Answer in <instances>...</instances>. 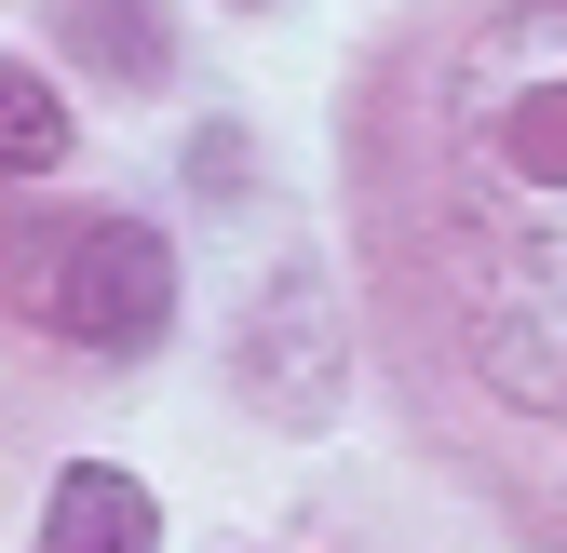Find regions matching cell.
I'll use <instances>...</instances> for the list:
<instances>
[{
  "label": "cell",
  "mask_w": 567,
  "mask_h": 553,
  "mask_svg": "<svg viewBox=\"0 0 567 553\" xmlns=\"http://www.w3.org/2000/svg\"><path fill=\"white\" fill-rule=\"evenodd\" d=\"M41 553H163V513H150L135 472L82 459V472L54 487V513H41Z\"/></svg>",
  "instance_id": "cell-3"
},
{
  "label": "cell",
  "mask_w": 567,
  "mask_h": 553,
  "mask_svg": "<svg viewBox=\"0 0 567 553\" xmlns=\"http://www.w3.org/2000/svg\"><path fill=\"white\" fill-rule=\"evenodd\" d=\"M41 311H54V337H82V352H150V337L176 324V257H163V230L95 217L82 243L54 257Z\"/></svg>",
  "instance_id": "cell-2"
},
{
  "label": "cell",
  "mask_w": 567,
  "mask_h": 553,
  "mask_svg": "<svg viewBox=\"0 0 567 553\" xmlns=\"http://www.w3.org/2000/svg\"><path fill=\"white\" fill-rule=\"evenodd\" d=\"M460 337L514 405H567V0L460 41L446 82Z\"/></svg>",
  "instance_id": "cell-1"
},
{
  "label": "cell",
  "mask_w": 567,
  "mask_h": 553,
  "mask_svg": "<svg viewBox=\"0 0 567 553\" xmlns=\"http://www.w3.org/2000/svg\"><path fill=\"white\" fill-rule=\"evenodd\" d=\"M68 163V108L28 54H0V176H54Z\"/></svg>",
  "instance_id": "cell-4"
}]
</instances>
